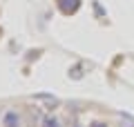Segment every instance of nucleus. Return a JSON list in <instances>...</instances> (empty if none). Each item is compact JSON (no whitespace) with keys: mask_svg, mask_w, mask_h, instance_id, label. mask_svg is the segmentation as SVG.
I'll return each instance as SVG.
<instances>
[{"mask_svg":"<svg viewBox=\"0 0 134 127\" xmlns=\"http://www.w3.org/2000/svg\"><path fill=\"white\" fill-rule=\"evenodd\" d=\"M20 114L14 112V109H9V112L2 114V127H20Z\"/></svg>","mask_w":134,"mask_h":127,"instance_id":"f257e3e1","label":"nucleus"},{"mask_svg":"<svg viewBox=\"0 0 134 127\" xmlns=\"http://www.w3.org/2000/svg\"><path fill=\"white\" fill-rule=\"evenodd\" d=\"M81 5V0H58V7H60L63 14H74Z\"/></svg>","mask_w":134,"mask_h":127,"instance_id":"f03ea898","label":"nucleus"},{"mask_svg":"<svg viewBox=\"0 0 134 127\" xmlns=\"http://www.w3.org/2000/svg\"><path fill=\"white\" fill-rule=\"evenodd\" d=\"M43 127H60V123H58V118L47 116V118H43Z\"/></svg>","mask_w":134,"mask_h":127,"instance_id":"7ed1b4c3","label":"nucleus"},{"mask_svg":"<svg viewBox=\"0 0 134 127\" xmlns=\"http://www.w3.org/2000/svg\"><path fill=\"white\" fill-rule=\"evenodd\" d=\"M121 127H134V120L132 118H123L121 120Z\"/></svg>","mask_w":134,"mask_h":127,"instance_id":"20e7f679","label":"nucleus"},{"mask_svg":"<svg viewBox=\"0 0 134 127\" xmlns=\"http://www.w3.org/2000/svg\"><path fill=\"white\" fill-rule=\"evenodd\" d=\"M92 127H107V125H105V123H94Z\"/></svg>","mask_w":134,"mask_h":127,"instance_id":"39448f33","label":"nucleus"}]
</instances>
